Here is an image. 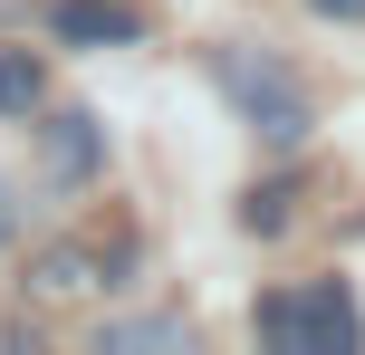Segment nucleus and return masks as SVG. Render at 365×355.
Here are the masks:
<instances>
[{
	"label": "nucleus",
	"instance_id": "nucleus-6",
	"mask_svg": "<svg viewBox=\"0 0 365 355\" xmlns=\"http://www.w3.org/2000/svg\"><path fill=\"white\" fill-rule=\"evenodd\" d=\"M29 279L48 288V298H87V288L106 279V260H96L87 240H58V250H38V260H29Z\"/></svg>",
	"mask_w": 365,
	"mask_h": 355
},
{
	"label": "nucleus",
	"instance_id": "nucleus-4",
	"mask_svg": "<svg viewBox=\"0 0 365 355\" xmlns=\"http://www.w3.org/2000/svg\"><path fill=\"white\" fill-rule=\"evenodd\" d=\"M106 173V125H96L87 106H68V115H48V183H96Z\"/></svg>",
	"mask_w": 365,
	"mask_h": 355
},
{
	"label": "nucleus",
	"instance_id": "nucleus-8",
	"mask_svg": "<svg viewBox=\"0 0 365 355\" xmlns=\"http://www.w3.org/2000/svg\"><path fill=\"white\" fill-rule=\"evenodd\" d=\"M240 221H250V231H279V221H289V192H250V202H240Z\"/></svg>",
	"mask_w": 365,
	"mask_h": 355
},
{
	"label": "nucleus",
	"instance_id": "nucleus-9",
	"mask_svg": "<svg viewBox=\"0 0 365 355\" xmlns=\"http://www.w3.org/2000/svg\"><path fill=\"white\" fill-rule=\"evenodd\" d=\"M10 240H19V183L0 173V250H10Z\"/></svg>",
	"mask_w": 365,
	"mask_h": 355
},
{
	"label": "nucleus",
	"instance_id": "nucleus-10",
	"mask_svg": "<svg viewBox=\"0 0 365 355\" xmlns=\"http://www.w3.org/2000/svg\"><path fill=\"white\" fill-rule=\"evenodd\" d=\"M308 10H317V19H346V29H356V19H365V0H308Z\"/></svg>",
	"mask_w": 365,
	"mask_h": 355
},
{
	"label": "nucleus",
	"instance_id": "nucleus-1",
	"mask_svg": "<svg viewBox=\"0 0 365 355\" xmlns=\"http://www.w3.org/2000/svg\"><path fill=\"white\" fill-rule=\"evenodd\" d=\"M212 87L231 96V115L250 134H269V144H308V125H317L308 87H298L269 48H212Z\"/></svg>",
	"mask_w": 365,
	"mask_h": 355
},
{
	"label": "nucleus",
	"instance_id": "nucleus-5",
	"mask_svg": "<svg viewBox=\"0 0 365 355\" xmlns=\"http://www.w3.org/2000/svg\"><path fill=\"white\" fill-rule=\"evenodd\" d=\"M182 346H192L182 317H106V337H96V355H182Z\"/></svg>",
	"mask_w": 365,
	"mask_h": 355
},
{
	"label": "nucleus",
	"instance_id": "nucleus-3",
	"mask_svg": "<svg viewBox=\"0 0 365 355\" xmlns=\"http://www.w3.org/2000/svg\"><path fill=\"white\" fill-rule=\"evenodd\" d=\"M48 29L68 38V48H135V38H145V10H135V0H58Z\"/></svg>",
	"mask_w": 365,
	"mask_h": 355
},
{
	"label": "nucleus",
	"instance_id": "nucleus-7",
	"mask_svg": "<svg viewBox=\"0 0 365 355\" xmlns=\"http://www.w3.org/2000/svg\"><path fill=\"white\" fill-rule=\"evenodd\" d=\"M38 96H48L38 58L29 48H0V115H38Z\"/></svg>",
	"mask_w": 365,
	"mask_h": 355
},
{
	"label": "nucleus",
	"instance_id": "nucleus-2",
	"mask_svg": "<svg viewBox=\"0 0 365 355\" xmlns=\"http://www.w3.org/2000/svg\"><path fill=\"white\" fill-rule=\"evenodd\" d=\"M259 346H269V355H356L365 346V307L336 279L269 288V298H259Z\"/></svg>",
	"mask_w": 365,
	"mask_h": 355
}]
</instances>
